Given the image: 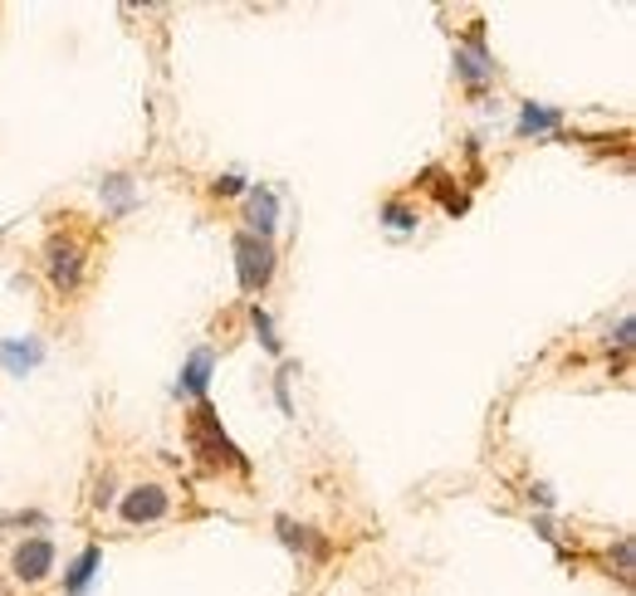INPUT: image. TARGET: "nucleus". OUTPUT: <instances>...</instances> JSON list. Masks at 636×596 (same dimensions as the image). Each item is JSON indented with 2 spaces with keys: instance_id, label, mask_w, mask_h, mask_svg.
<instances>
[{
  "instance_id": "obj_1",
  "label": "nucleus",
  "mask_w": 636,
  "mask_h": 596,
  "mask_svg": "<svg viewBox=\"0 0 636 596\" xmlns=\"http://www.w3.org/2000/svg\"><path fill=\"white\" fill-rule=\"evenodd\" d=\"M186 449L196 455V469H201V475H226V469L250 475V459L240 455V445L221 431V416L211 411V401H196L192 416H186Z\"/></svg>"
},
{
  "instance_id": "obj_2",
  "label": "nucleus",
  "mask_w": 636,
  "mask_h": 596,
  "mask_svg": "<svg viewBox=\"0 0 636 596\" xmlns=\"http://www.w3.org/2000/svg\"><path fill=\"white\" fill-rule=\"evenodd\" d=\"M39 265H45V279L59 299H74L83 289V269H89V245H83L79 235H69V230H55V235L45 239Z\"/></svg>"
},
{
  "instance_id": "obj_3",
  "label": "nucleus",
  "mask_w": 636,
  "mask_h": 596,
  "mask_svg": "<svg viewBox=\"0 0 636 596\" xmlns=\"http://www.w3.org/2000/svg\"><path fill=\"white\" fill-rule=\"evenodd\" d=\"M275 265H279L275 239H259V235H245V230H240V235H235V279H240V289H245V294H265L269 279H275Z\"/></svg>"
},
{
  "instance_id": "obj_4",
  "label": "nucleus",
  "mask_w": 636,
  "mask_h": 596,
  "mask_svg": "<svg viewBox=\"0 0 636 596\" xmlns=\"http://www.w3.org/2000/svg\"><path fill=\"white\" fill-rule=\"evenodd\" d=\"M455 79L465 83L471 93H479L485 83H495V55H489V45H485V25H471V35L455 45Z\"/></svg>"
},
{
  "instance_id": "obj_5",
  "label": "nucleus",
  "mask_w": 636,
  "mask_h": 596,
  "mask_svg": "<svg viewBox=\"0 0 636 596\" xmlns=\"http://www.w3.org/2000/svg\"><path fill=\"white\" fill-rule=\"evenodd\" d=\"M118 514L128 528H152V523H162L172 514V494H166L162 484H138L118 499Z\"/></svg>"
},
{
  "instance_id": "obj_6",
  "label": "nucleus",
  "mask_w": 636,
  "mask_h": 596,
  "mask_svg": "<svg viewBox=\"0 0 636 596\" xmlns=\"http://www.w3.org/2000/svg\"><path fill=\"white\" fill-rule=\"evenodd\" d=\"M55 542L49 538H25L15 548V558H10V572H15V582H25V587H35V582H45L49 572H55Z\"/></svg>"
},
{
  "instance_id": "obj_7",
  "label": "nucleus",
  "mask_w": 636,
  "mask_h": 596,
  "mask_svg": "<svg viewBox=\"0 0 636 596\" xmlns=\"http://www.w3.org/2000/svg\"><path fill=\"white\" fill-rule=\"evenodd\" d=\"M275 533H279V542H285L289 552H299L304 562H328V552H333V542L323 538L319 528H309V523H294L289 514L275 518Z\"/></svg>"
},
{
  "instance_id": "obj_8",
  "label": "nucleus",
  "mask_w": 636,
  "mask_h": 596,
  "mask_svg": "<svg viewBox=\"0 0 636 596\" xmlns=\"http://www.w3.org/2000/svg\"><path fill=\"white\" fill-rule=\"evenodd\" d=\"M240 221H245V235L269 239V235H275V225H279V196L269 191V186H250Z\"/></svg>"
},
{
  "instance_id": "obj_9",
  "label": "nucleus",
  "mask_w": 636,
  "mask_h": 596,
  "mask_svg": "<svg viewBox=\"0 0 636 596\" xmlns=\"http://www.w3.org/2000/svg\"><path fill=\"white\" fill-rule=\"evenodd\" d=\"M211 376H216V352L211 348H196L192 358H186L182 376H176V396H186V401H206Z\"/></svg>"
},
{
  "instance_id": "obj_10",
  "label": "nucleus",
  "mask_w": 636,
  "mask_h": 596,
  "mask_svg": "<svg viewBox=\"0 0 636 596\" xmlns=\"http://www.w3.org/2000/svg\"><path fill=\"white\" fill-rule=\"evenodd\" d=\"M421 186L436 196V201H441L446 215H465V211H471V196H465L461 186H455V176L446 172V166H426V172H421Z\"/></svg>"
},
{
  "instance_id": "obj_11",
  "label": "nucleus",
  "mask_w": 636,
  "mask_h": 596,
  "mask_svg": "<svg viewBox=\"0 0 636 596\" xmlns=\"http://www.w3.org/2000/svg\"><path fill=\"white\" fill-rule=\"evenodd\" d=\"M39 362H45V342L39 338H5L0 342V367L10 376H30Z\"/></svg>"
},
{
  "instance_id": "obj_12",
  "label": "nucleus",
  "mask_w": 636,
  "mask_h": 596,
  "mask_svg": "<svg viewBox=\"0 0 636 596\" xmlns=\"http://www.w3.org/2000/svg\"><path fill=\"white\" fill-rule=\"evenodd\" d=\"M519 138H558L563 132V113L548 108V103H519Z\"/></svg>"
},
{
  "instance_id": "obj_13",
  "label": "nucleus",
  "mask_w": 636,
  "mask_h": 596,
  "mask_svg": "<svg viewBox=\"0 0 636 596\" xmlns=\"http://www.w3.org/2000/svg\"><path fill=\"white\" fill-rule=\"evenodd\" d=\"M99 196H103V206H108V215H128L132 206H138V186H132V176H123V172L103 176Z\"/></svg>"
},
{
  "instance_id": "obj_14",
  "label": "nucleus",
  "mask_w": 636,
  "mask_h": 596,
  "mask_svg": "<svg viewBox=\"0 0 636 596\" xmlns=\"http://www.w3.org/2000/svg\"><path fill=\"white\" fill-rule=\"evenodd\" d=\"M99 568H103V548H83L79 558L69 562V572H65V592L83 596V592H89V582L99 577Z\"/></svg>"
},
{
  "instance_id": "obj_15",
  "label": "nucleus",
  "mask_w": 636,
  "mask_h": 596,
  "mask_svg": "<svg viewBox=\"0 0 636 596\" xmlns=\"http://www.w3.org/2000/svg\"><path fill=\"white\" fill-rule=\"evenodd\" d=\"M382 225L388 230H397V235H406V230H416L421 225V211H416L412 201H402V196H392V201H382Z\"/></svg>"
},
{
  "instance_id": "obj_16",
  "label": "nucleus",
  "mask_w": 636,
  "mask_h": 596,
  "mask_svg": "<svg viewBox=\"0 0 636 596\" xmlns=\"http://www.w3.org/2000/svg\"><path fill=\"white\" fill-rule=\"evenodd\" d=\"M250 328H255V338H259V348L269 352V358H285V342L275 338V318H269L259 303H250Z\"/></svg>"
},
{
  "instance_id": "obj_17",
  "label": "nucleus",
  "mask_w": 636,
  "mask_h": 596,
  "mask_svg": "<svg viewBox=\"0 0 636 596\" xmlns=\"http://www.w3.org/2000/svg\"><path fill=\"white\" fill-rule=\"evenodd\" d=\"M289 382H294V362L275 372V401H279V416H294V396H289Z\"/></svg>"
},
{
  "instance_id": "obj_18",
  "label": "nucleus",
  "mask_w": 636,
  "mask_h": 596,
  "mask_svg": "<svg viewBox=\"0 0 636 596\" xmlns=\"http://www.w3.org/2000/svg\"><path fill=\"white\" fill-rule=\"evenodd\" d=\"M250 186H245V176L240 172H226V176H216L211 182V196H245Z\"/></svg>"
},
{
  "instance_id": "obj_19",
  "label": "nucleus",
  "mask_w": 636,
  "mask_h": 596,
  "mask_svg": "<svg viewBox=\"0 0 636 596\" xmlns=\"http://www.w3.org/2000/svg\"><path fill=\"white\" fill-rule=\"evenodd\" d=\"M113 504V475L99 479V489H93V509H108Z\"/></svg>"
},
{
  "instance_id": "obj_20",
  "label": "nucleus",
  "mask_w": 636,
  "mask_h": 596,
  "mask_svg": "<svg viewBox=\"0 0 636 596\" xmlns=\"http://www.w3.org/2000/svg\"><path fill=\"white\" fill-rule=\"evenodd\" d=\"M612 558H617V572H622V577H632V538H622Z\"/></svg>"
},
{
  "instance_id": "obj_21",
  "label": "nucleus",
  "mask_w": 636,
  "mask_h": 596,
  "mask_svg": "<svg viewBox=\"0 0 636 596\" xmlns=\"http://www.w3.org/2000/svg\"><path fill=\"white\" fill-rule=\"evenodd\" d=\"M632 332H636V323H632V313H627V318L617 323V348H632Z\"/></svg>"
}]
</instances>
